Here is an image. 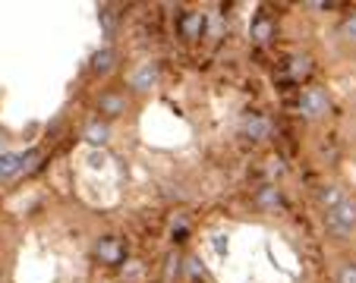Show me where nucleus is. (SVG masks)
<instances>
[{
	"label": "nucleus",
	"instance_id": "obj_1",
	"mask_svg": "<svg viewBox=\"0 0 356 283\" xmlns=\"http://www.w3.org/2000/svg\"><path fill=\"white\" fill-rule=\"evenodd\" d=\"M328 220H331V226H335L337 233H347L350 226L356 224V208L350 205V202H341V205H337L335 211L328 214Z\"/></svg>",
	"mask_w": 356,
	"mask_h": 283
},
{
	"label": "nucleus",
	"instance_id": "obj_2",
	"mask_svg": "<svg viewBox=\"0 0 356 283\" xmlns=\"http://www.w3.org/2000/svg\"><path fill=\"white\" fill-rule=\"evenodd\" d=\"M341 280H344V283H356V268H353V264H347V268H344Z\"/></svg>",
	"mask_w": 356,
	"mask_h": 283
}]
</instances>
